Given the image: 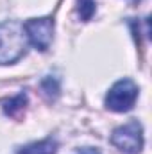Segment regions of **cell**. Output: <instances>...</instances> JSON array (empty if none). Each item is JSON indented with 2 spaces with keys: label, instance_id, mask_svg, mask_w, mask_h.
<instances>
[{
  "label": "cell",
  "instance_id": "52a82bcc",
  "mask_svg": "<svg viewBox=\"0 0 152 154\" xmlns=\"http://www.w3.org/2000/svg\"><path fill=\"white\" fill-rule=\"evenodd\" d=\"M41 91L48 100H56L59 97V79L52 75L43 77L41 81Z\"/></svg>",
  "mask_w": 152,
  "mask_h": 154
},
{
  "label": "cell",
  "instance_id": "7a4b0ae2",
  "mask_svg": "<svg viewBox=\"0 0 152 154\" xmlns=\"http://www.w3.org/2000/svg\"><path fill=\"white\" fill-rule=\"evenodd\" d=\"M138 99V86L132 79H120L109 88L106 95V108L114 113H125L132 109Z\"/></svg>",
  "mask_w": 152,
  "mask_h": 154
},
{
  "label": "cell",
  "instance_id": "ba28073f",
  "mask_svg": "<svg viewBox=\"0 0 152 154\" xmlns=\"http://www.w3.org/2000/svg\"><path fill=\"white\" fill-rule=\"evenodd\" d=\"M97 11L95 0H77V14L82 22H90Z\"/></svg>",
  "mask_w": 152,
  "mask_h": 154
},
{
  "label": "cell",
  "instance_id": "3957f363",
  "mask_svg": "<svg viewBox=\"0 0 152 154\" xmlns=\"http://www.w3.org/2000/svg\"><path fill=\"white\" fill-rule=\"evenodd\" d=\"M111 143L123 154H138L143 149V127L138 120L116 127L111 134Z\"/></svg>",
  "mask_w": 152,
  "mask_h": 154
},
{
  "label": "cell",
  "instance_id": "277c9868",
  "mask_svg": "<svg viewBox=\"0 0 152 154\" xmlns=\"http://www.w3.org/2000/svg\"><path fill=\"white\" fill-rule=\"evenodd\" d=\"M23 31L27 41L41 52L48 50L54 39V18L43 16V18H31L23 23Z\"/></svg>",
  "mask_w": 152,
  "mask_h": 154
},
{
  "label": "cell",
  "instance_id": "6da1fadb",
  "mask_svg": "<svg viewBox=\"0 0 152 154\" xmlns=\"http://www.w3.org/2000/svg\"><path fill=\"white\" fill-rule=\"evenodd\" d=\"M29 41L23 31V23L16 20L0 23V66L13 65L27 52Z\"/></svg>",
  "mask_w": 152,
  "mask_h": 154
},
{
  "label": "cell",
  "instance_id": "5b68a950",
  "mask_svg": "<svg viewBox=\"0 0 152 154\" xmlns=\"http://www.w3.org/2000/svg\"><path fill=\"white\" fill-rule=\"evenodd\" d=\"M27 102H29L27 93H25V91H20L18 95L2 100V111L7 116H11V118H20V116L25 113Z\"/></svg>",
  "mask_w": 152,
  "mask_h": 154
},
{
  "label": "cell",
  "instance_id": "8992f818",
  "mask_svg": "<svg viewBox=\"0 0 152 154\" xmlns=\"http://www.w3.org/2000/svg\"><path fill=\"white\" fill-rule=\"evenodd\" d=\"M57 149H59V145L54 138H45V140L32 142L29 145L20 147L16 154H56Z\"/></svg>",
  "mask_w": 152,
  "mask_h": 154
},
{
  "label": "cell",
  "instance_id": "9c48e42d",
  "mask_svg": "<svg viewBox=\"0 0 152 154\" xmlns=\"http://www.w3.org/2000/svg\"><path fill=\"white\" fill-rule=\"evenodd\" d=\"M77 154H102V152L95 147H82V149L77 151Z\"/></svg>",
  "mask_w": 152,
  "mask_h": 154
}]
</instances>
